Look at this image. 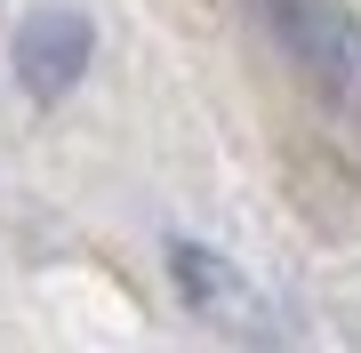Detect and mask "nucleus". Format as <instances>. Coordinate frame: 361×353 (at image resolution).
<instances>
[{"label":"nucleus","instance_id":"nucleus-1","mask_svg":"<svg viewBox=\"0 0 361 353\" xmlns=\"http://www.w3.org/2000/svg\"><path fill=\"white\" fill-rule=\"evenodd\" d=\"M281 49L329 89V105H361V25L345 0H257Z\"/></svg>","mask_w":361,"mask_h":353},{"label":"nucleus","instance_id":"nucleus-2","mask_svg":"<svg viewBox=\"0 0 361 353\" xmlns=\"http://www.w3.org/2000/svg\"><path fill=\"white\" fill-rule=\"evenodd\" d=\"M89 56H97V25L80 8H32L16 25V80H25L40 105H56L89 73Z\"/></svg>","mask_w":361,"mask_h":353}]
</instances>
